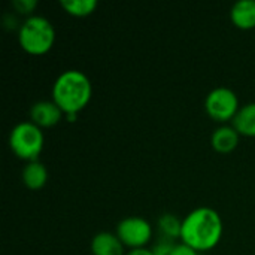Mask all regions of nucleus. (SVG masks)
<instances>
[{
  "label": "nucleus",
  "instance_id": "obj_1",
  "mask_svg": "<svg viewBox=\"0 0 255 255\" xmlns=\"http://www.w3.org/2000/svg\"><path fill=\"white\" fill-rule=\"evenodd\" d=\"M223 236V221L220 214L208 206L191 211L182 220V244L196 251H208L218 245Z\"/></svg>",
  "mask_w": 255,
  "mask_h": 255
},
{
  "label": "nucleus",
  "instance_id": "obj_2",
  "mask_svg": "<svg viewBox=\"0 0 255 255\" xmlns=\"http://www.w3.org/2000/svg\"><path fill=\"white\" fill-rule=\"evenodd\" d=\"M91 97V82L81 70H66L52 85V100L66 115L82 111Z\"/></svg>",
  "mask_w": 255,
  "mask_h": 255
},
{
  "label": "nucleus",
  "instance_id": "obj_3",
  "mask_svg": "<svg viewBox=\"0 0 255 255\" xmlns=\"http://www.w3.org/2000/svg\"><path fill=\"white\" fill-rule=\"evenodd\" d=\"M18 40L25 52L40 55L51 49L55 40V30L48 18L31 15L19 25Z\"/></svg>",
  "mask_w": 255,
  "mask_h": 255
},
{
  "label": "nucleus",
  "instance_id": "obj_4",
  "mask_svg": "<svg viewBox=\"0 0 255 255\" xmlns=\"http://www.w3.org/2000/svg\"><path fill=\"white\" fill-rule=\"evenodd\" d=\"M43 140L40 127L31 121L18 123L9 134L10 149L18 158L27 161L37 160V155L43 149Z\"/></svg>",
  "mask_w": 255,
  "mask_h": 255
},
{
  "label": "nucleus",
  "instance_id": "obj_5",
  "mask_svg": "<svg viewBox=\"0 0 255 255\" xmlns=\"http://www.w3.org/2000/svg\"><path fill=\"white\" fill-rule=\"evenodd\" d=\"M205 108L208 115L220 123H226L229 120L233 121L241 109L236 93L227 87L214 88L205 99Z\"/></svg>",
  "mask_w": 255,
  "mask_h": 255
},
{
  "label": "nucleus",
  "instance_id": "obj_6",
  "mask_svg": "<svg viewBox=\"0 0 255 255\" xmlns=\"http://www.w3.org/2000/svg\"><path fill=\"white\" fill-rule=\"evenodd\" d=\"M117 236L124 245L130 247L131 250H137L143 248L149 242L152 236V227L140 217H127L118 223Z\"/></svg>",
  "mask_w": 255,
  "mask_h": 255
},
{
  "label": "nucleus",
  "instance_id": "obj_7",
  "mask_svg": "<svg viewBox=\"0 0 255 255\" xmlns=\"http://www.w3.org/2000/svg\"><path fill=\"white\" fill-rule=\"evenodd\" d=\"M63 114L64 112L54 100H40L31 106L30 120L39 127H52L60 123Z\"/></svg>",
  "mask_w": 255,
  "mask_h": 255
},
{
  "label": "nucleus",
  "instance_id": "obj_8",
  "mask_svg": "<svg viewBox=\"0 0 255 255\" xmlns=\"http://www.w3.org/2000/svg\"><path fill=\"white\" fill-rule=\"evenodd\" d=\"M91 253L93 255H123L124 254V244L120 241V238L117 235L102 232L93 238Z\"/></svg>",
  "mask_w": 255,
  "mask_h": 255
},
{
  "label": "nucleus",
  "instance_id": "obj_9",
  "mask_svg": "<svg viewBox=\"0 0 255 255\" xmlns=\"http://www.w3.org/2000/svg\"><path fill=\"white\" fill-rule=\"evenodd\" d=\"M239 136L241 134L233 126H221L212 133L211 137L212 148L223 154L232 152L239 143Z\"/></svg>",
  "mask_w": 255,
  "mask_h": 255
},
{
  "label": "nucleus",
  "instance_id": "obj_10",
  "mask_svg": "<svg viewBox=\"0 0 255 255\" xmlns=\"http://www.w3.org/2000/svg\"><path fill=\"white\" fill-rule=\"evenodd\" d=\"M233 24L239 28L248 30L255 27V0H239L230 10Z\"/></svg>",
  "mask_w": 255,
  "mask_h": 255
},
{
  "label": "nucleus",
  "instance_id": "obj_11",
  "mask_svg": "<svg viewBox=\"0 0 255 255\" xmlns=\"http://www.w3.org/2000/svg\"><path fill=\"white\" fill-rule=\"evenodd\" d=\"M46 181H48L46 167L37 160L28 161L22 170V182L25 184V187L30 190H39L46 184Z\"/></svg>",
  "mask_w": 255,
  "mask_h": 255
},
{
  "label": "nucleus",
  "instance_id": "obj_12",
  "mask_svg": "<svg viewBox=\"0 0 255 255\" xmlns=\"http://www.w3.org/2000/svg\"><path fill=\"white\" fill-rule=\"evenodd\" d=\"M233 127L239 134L255 137V103H248L239 109L233 118Z\"/></svg>",
  "mask_w": 255,
  "mask_h": 255
},
{
  "label": "nucleus",
  "instance_id": "obj_13",
  "mask_svg": "<svg viewBox=\"0 0 255 255\" xmlns=\"http://www.w3.org/2000/svg\"><path fill=\"white\" fill-rule=\"evenodd\" d=\"M60 4L73 16H87L97 7V0H61Z\"/></svg>",
  "mask_w": 255,
  "mask_h": 255
},
{
  "label": "nucleus",
  "instance_id": "obj_14",
  "mask_svg": "<svg viewBox=\"0 0 255 255\" xmlns=\"http://www.w3.org/2000/svg\"><path fill=\"white\" fill-rule=\"evenodd\" d=\"M158 227L160 232L163 233V238L166 239H178L181 238V229H182V221L175 217L173 214H164L158 220Z\"/></svg>",
  "mask_w": 255,
  "mask_h": 255
},
{
  "label": "nucleus",
  "instance_id": "obj_15",
  "mask_svg": "<svg viewBox=\"0 0 255 255\" xmlns=\"http://www.w3.org/2000/svg\"><path fill=\"white\" fill-rule=\"evenodd\" d=\"M173 248H175V244L170 241V239H166V238H163L155 247H154V254L155 255H170L172 254V251H173Z\"/></svg>",
  "mask_w": 255,
  "mask_h": 255
},
{
  "label": "nucleus",
  "instance_id": "obj_16",
  "mask_svg": "<svg viewBox=\"0 0 255 255\" xmlns=\"http://www.w3.org/2000/svg\"><path fill=\"white\" fill-rule=\"evenodd\" d=\"M12 6L19 13H30L37 6V1L36 0H13Z\"/></svg>",
  "mask_w": 255,
  "mask_h": 255
},
{
  "label": "nucleus",
  "instance_id": "obj_17",
  "mask_svg": "<svg viewBox=\"0 0 255 255\" xmlns=\"http://www.w3.org/2000/svg\"><path fill=\"white\" fill-rule=\"evenodd\" d=\"M170 255H200L199 251H196L194 248L185 245V244H179V245H175L173 251Z\"/></svg>",
  "mask_w": 255,
  "mask_h": 255
},
{
  "label": "nucleus",
  "instance_id": "obj_18",
  "mask_svg": "<svg viewBox=\"0 0 255 255\" xmlns=\"http://www.w3.org/2000/svg\"><path fill=\"white\" fill-rule=\"evenodd\" d=\"M127 255H155L152 250H146V248H137V250H131Z\"/></svg>",
  "mask_w": 255,
  "mask_h": 255
}]
</instances>
